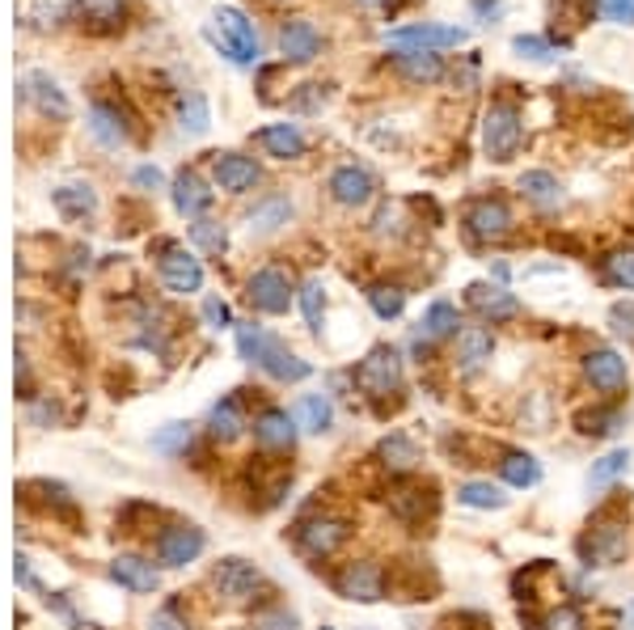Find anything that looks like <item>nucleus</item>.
<instances>
[{
  "label": "nucleus",
  "instance_id": "nucleus-53",
  "mask_svg": "<svg viewBox=\"0 0 634 630\" xmlns=\"http://www.w3.org/2000/svg\"><path fill=\"white\" fill-rule=\"evenodd\" d=\"M131 178H136V187H144V190H157L161 187V170H157V165H140Z\"/></svg>",
  "mask_w": 634,
  "mask_h": 630
},
{
  "label": "nucleus",
  "instance_id": "nucleus-9",
  "mask_svg": "<svg viewBox=\"0 0 634 630\" xmlns=\"http://www.w3.org/2000/svg\"><path fill=\"white\" fill-rule=\"evenodd\" d=\"M436 508H441V495H436L432 482H398V487L389 491V512H394L402 525H423V521H432Z\"/></svg>",
  "mask_w": 634,
  "mask_h": 630
},
{
  "label": "nucleus",
  "instance_id": "nucleus-2",
  "mask_svg": "<svg viewBox=\"0 0 634 630\" xmlns=\"http://www.w3.org/2000/svg\"><path fill=\"white\" fill-rule=\"evenodd\" d=\"M208 38H212V47H221V56H228L233 63L258 60V31H254L250 18H246L242 9H233V4H221V9L212 13Z\"/></svg>",
  "mask_w": 634,
  "mask_h": 630
},
{
  "label": "nucleus",
  "instance_id": "nucleus-10",
  "mask_svg": "<svg viewBox=\"0 0 634 630\" xmlns=\"http://www.w3.org/2000/svg\"><path fill=\"white\" fill-rule=\"evenodd\" d=\"M466 233L474 237V242H504L507 233H512V212H507L504 199H474L470 208H466Z\"/></svg>",
  "mask_w": 634,
  "mask_h": 630
},
{
  "label": "nucleus",
  "instance_id": "nucleus-25",
  "mask_svg": "<svg viewBox=\"0 0 634 630\" xmlns=\"http://www.w3.org/2000/svg\"><path fill=\"white\" fill-rule=\"evenodd\" d=\"M110 580L124 584L127 593H153V588H157V571H153V563H144V559H136V555H119V559L110 563Z\"/></svg>",
  "mask_w": 634,
  "mask_h": 630
},
{
  "label": "nucleus",
  "instance_id": "nucleus-24",
  "mask_svg": "<svg viewBox=\"0 0 634 630\" xmlns=\"http://www.w3.org/2000/svg\"><path fill=\"white\" fill-rule=\"evenodd\" d=\"M258 144H262L271 158H280V161L305 158V136H301V127H296V124L262 127V131H258Z\"/></svg>",
  "mask_w": 634,
  "mask_h": 630
},
{
  "label": "nucleus",
  "instance_id": "nucleus-1",
  "mask_svg": "<svg viewBox=\"0 0 634 630\" xmlns=\"http://www.w3.org/2000/svg\"><path fill=\"white\" fill-rule=\"evenodd\" d=\"M237 347L242 355L258 364L262 373H271L275 381H305L309 377V364L301 355H292L275 335H267L262 326H237Z\"/></svg>",
  "mask_w": 634,
  "mask_h": 630
},
{
  "label": "nucleus",
  "instance_id": "nucleus-54",
  "mask_svg": "<svg viewBox=\"0 0 634 630\" xmlns=\"http://www.w3.org/2000/svg\"><path fill=\"white\" fill-rule=\"evenodd\" d=\"M149 630H187V622H178V618H174L169 609H161V614H153Z\"/></svg>",
  "mask_w": 634,
  "mask_h": 630
},
{
  "label": "nucleus",
  "instance_id": "nucleus-21",
  "mask_svg": "<svg viewBox=\"0 0 634 630\" xmlns=\"http://www.w3.org/2000/svg\"><path fill=\"white\" fill-rule=\"evenodd\" d=\"M516 187H520V195H525L533 208H541V212L563 208V183H559L550 170H525Z\"/></svg>",
  "mask_w": 634,
  "mask_h": 630
},
{
  "label": "nucleus",
  "instance_id": "nucleus-40",
  "mask_svg": "<svg viewBox=\"0 0 634 630\" xmlns=\"http://www.w3.org/2000/svg\"><path fill=\"white\" fill-rule=\"evenodd\" d=\"M368 305H373V314L389 322V317H398L407 310V292L398 284H373L368 288Z\"/></svg>",
  "mask_w": 634,
  "mask_h": 630
},
{
  "label": "nucleus",
  "instance_id": "nucleus-38",
  "mask_svg": "<svg viewBox=\"0 0 634 630\" xmlns=\"http://www.w3.org/2000/svg\"><path fill=\"white\" fill-rule=\"evenodd\" d=\"M601 280L613 288H626L634 292V246L631 250H613L609 258L601 262Z\"/></svg>",
  "mask_w": 634,
  "mask_h": 630
},
{
  "label": "nucleus",
  "instance_id": "nucleus-49",
  "mask_svg": "<svg viewBox=\"0 0 634 630\" xmlns=\"http://www.w3.org/2000/svg\"><path fill=\"white\" fill-rule=\"evenodd\" d=\"M72 4H81V0H34V18H38L43 26H47V22L56 26L60 18H68V9H72Z\"/></svg>",
  "mask_w": 634,
  "mask_h": 630
},
{
  "label": "nucleus",
  "instance_id": "nucleus-29",
  "mask_svg": "<svg viewBox=\"0 0 634 630\" xmlns=\"http://www.w3.org/2000/svg\"><path fill=\"white\" fill-rule=\"evenodd\" d=\"M51 199H56V208L68 221H85V217H94L97 208V195L90 183H63V187L51 190Z\"/></svg>",
  "mask_w": 634,
  "mask_h": 630
},
{
  "label": "nucleus",
  "instance_id": "nucleus-45",
  "mask_svg": "<svg viewBox=\"0 0 634 630\" xmlns=\"http://www.w3.org/2000/svg\"><path fill=\"white\" fill-rule=\"evenodd\" d=\"M187 444H190V423H165L157 436H153V448L157 453H169V457L183 453Z\"/></svg>",
  "mask_w": 634,
  "mask_h": 630
},
{
  "label": "nucleus",
  "instance_id": "nucleus-17",
  "mask_svg": "<svg viewBox=\"0 0 634 630\" xmlns=\"http://www.w3.org/2000/svg\"><path fill=\"white\" fill-rule=\"evenodd\" d=\"M199 550H203V534L190 529V525L165 529L157 537V563H165V568H187V563L199 559Z\"/></svg>",
  "mask_w": 634,
  "mask_h": 630
},
{
  "label": "nucleus",
  "instance_id": "nucleus-11",
  "mask_svg": "<svg viewBox=\"0 0 634 630\" xmlns=\"http://www.w3.org/2000/svg\"><path fill=\"white\" fill-rule=\"evenodd\" d=\"M157 271H161V284L169 288V292H178V296L203 288V267H199V258L190 250H183V246H165Z\"/></svg>",
  "mask_w": 634,
  "mask_h": 630
},
{
  "label": "nucleus",
  "instance_id": "nucleus-20",
  "mask_svg": "<svg viewBox=\"0 0 634 630\" xmlns=\"http://www.w3.org/2000/svg\"><path fill=\"white\" fill-rule=\"evenodd\" d=\"M212 199H216L212 187H208L195 170H183V174L174 178V208H178L183 217H195V221H199V217L212 208Z\"/></svg>",
  "mask_w": 634,
  "mask_h": 630
},
{
  "label": "nucleus",
  "instance_id": "nucleus-44",
  "mask_svg": "<svg viewBox=\"0 0 634 630\" xmlns=\"http://www.w3.org/2000/svg\"><path fill=\"white\" fill-rule=\"evenodd\" d=\"M190 242H195V246H203L208 254H224V246H228L224 224H216V221H195L190 224Z\"/></svg>",
  "mask_w": 634,
  "mask_h": 630
},
{
  "label": "nucleus",
  "instance_id": "nucleus-23",
  "mask_svg": "<svg viewBox=\"0 0 634 630\" xmlns=\"http://www.w3.org/2000/svg\"><path fill=\"white\" fill-rule=\"evenodd\" d=\"M212 170H216V187L228 190V195H246L258 183V165L242 153H221Z\"/></svg>",
  "mask_w": 634,
  "mask_h": 630
},
{
  "label": "nucleus",
  "instance_id": "nucleus-12",
  "mask_svg": "<svg viewBox=\"0 0 634 630\" xmlns=\"http://www.w3.org/2000/svg\"><path fill=\"white\" fill-rule=\"evenodd\" d=\"M246 296H250L254 310H262V314H287V305H292V284H287L284 271L262 267V271H254L250 276Z\"/></svg>",
  "mask_w": 634,
  "mask_h": 630
},
{
  "label": "nucleus",
  "instance_id": "nucleus-46",
  "mask_svg": "<svg viewBox=\"0 0 634 630\" xmlns=\"http://www.w3.org/2000/svg\"><path fill=\"white\" fill-rule=\"evenodd\" d=\"M512 51H516L520 60H538V63L554 60V47H550L545 38H538V34H516V38H512Z\"/></svg>",
  "mask_w": 634,
  "mask_h": 630
},
{
  "label": "nucleus",
  "instance_id": "nucleus-36",
  "mask_svg": "<svg viewBox=\"0 0 634 630\" xmlns=\"http://www.w3.org/2000/svg\"><path fill=\"white\" fill-rule=\"evenodd\" d=\"M208 423H212V436H216V441H237V436L246 432V419H242L237 398H224V402H216Z\"/></svg>",
  "mask_w": 634,
  "mask_h": 630
},
{
  "label": "nucleus",
  "instance_id": "nucleus-35",
  "mask_svg": "<svg viewBox=\"0 0 634 630\" xmlns=\"http://www.w3.org/2000/svg\"><path fill=\"white\" fill-rule=\"evenodd\" d=\"M500 474H504L507 487H538V482H541L538 457H529V453H504V462H500Z\"/></svg>",
  "mask_w": 634,
  "mask_h": 630
},
{
  "label": "nucleus",
  "instance_id": "nucleus-48",
  "mask_svg": "<svg viewBox=\"0 0 634 630\" xmlns=\"http://www.w3.org/2000/svg\"><path fill=\"white\" fill-rule=\"evenodd\" d=\"M609 326H613L626 343H634V301H618V305L609 310Z\"/></svg>",
  "mask_w": 634,
  "mask_h": 630
},
{
  "label": "nucleus",
  "instance_id": "nucleus-43",
  "mask_svg": "<svg viewBox=\"0 0 634 630\" xmlns=\"http://www.w3.org/2000/svg\"><path fill=\"white\" fill-rule=\"evenodd\" d=\"M301 310H305V322L314 330H321V317H326V288H321V280H305L301 284Z\"/></svg>",
  "mask_w": 634,
  "mask_h": 630
},
{
  "label": "nucleus",
  "instance_id": "nucleus-52",
  "mask_svg": "<svg viewBox=\"0 0 634 630\" xmlns=\"http://www.w3.org/2000/svg\"><path fill=\"white\" fill-rule=\"evenodd\" d=\"M203 322H208L212 330H224V326H233V314H228V305H224L221 296H208V301H203Z\"/></svg>",
  "mask_w": 634,
  "mask_h": 630
},
{
  "label": "nucleus",
  "instance_id": "nucleus-42",
  "mask_svg": "<svg viewBox=\"0 0 634 630\" xmlns=\"http://www.w3.org/2000/svg\"><path fill=\"white\" fill-rule=\"evenodd\" d=\"M626 470H631V448H613V453H604L601 462L592 466V474H588V487H604V482L622 478Z\"/></svg>",
  "mask_w": 634,
  "mask_h": 630
},
{
  "label": "nucleus",
  "instance_id": "nucleus-13",
  "mask_svg": "<svg viewBox=\"0 0 634 630\" xmlns=\"http://www.w3.org/2000/svg\"><path fill=\"white\" fill-rule=\"evenodd\" d=\"M330 195H334V203H343V208H364V203L377 195V178H373L364 165H339V170L330 174Z\"/></svg>",
  "mask_w": 634,
  "mask_h": 630
},
{
  "label": "nucleus",
  "instance_id": "nucleus-16",
  "mask_svg": "<svg viewBox=\"0 0 634 630\" xmlns=\"http://www.w3.org/2000/svg\"><path fill=\"white\" fill-rule=\"evenodd\" d=\"M212 584L221 588V597L246 600V597H254V588L262 584V575H258V568L246 563V559H221L216 571H212Z\"/></svg>",
  "mask_w": 634,
  "mask_h": 630
},
{
  "label": "nucleus",
  "instance_id": "nucleus-19",
  "mask_svg": "<svg viewBox=\"0 0 634 630\" xmlns=\"http://www.w3.org/2000/svg\"><path fill=\"white\" fill-rule=\"evenodd\" d=\"M491 351H495V339H491L486 326H466V330H457V364H461L466 377H474L478 369H486Z\"/></svg>",
  "mask_w": 634,
  "mask_h": 630
},
{
  "label": "nucleus",
  "instance_id": "nucleus-32",
  "mask_svg": "<svg viewBox=\"0 0 634 630\" xmlns=\"http://www.w3.org/2000/svg\"><path fill=\"white\" fill-rule=\"evenodd\" d=\"M26 90H31L34 106H38L43 115H51V119H68V97H63V90L47 77V72H31V77H26Z\"/></svg>",
  "mask_w": 634,
  "mask_h": 630
},
{
  "label": "nucleus",
  "instance_id": "nucleus-55",
  "mask_svg": "<svg viewBox=\"0 0 634 630\" xmlns=\"http://www.w3.org/2000/svg\"><path fill=\"white\" fill-rule=\"evenodd\" d=\"M364 4H377V9H385V4H389V0H364Z\"/></svg>",
  "mask_w": 634,
  "mask_h": 630
},
{
  "label": "nucleus",
  "instance_id": "nucleus-27",
  "mask_svg": "<svg viewBox=\"0 0 634 630\" xmlns=\"http://www.w3.org/2000/svg\"><path fill=\"white\" fill-rule=\"evenodd\" d=\"M90 131H94V140H102L106 149H119V144H127V119L110 106V102H94L90 106Z\"/></svg>",
  "mask_w": 634,
  "mask_h": 630
},
{
  "label": "nucleus",
  "instance_id": "nucleus-34",
  "mask_svg": "<svg viewBox=\"0 0 634 630\" xmlns=\"http://www.w3.org/2000/svg\"><path fill=\"white\" fill-rule=\"evenodd\" d=\"M575 428L584 436H618L626 428V415L618 407H597V410H579L575 415Z\"/></svg>",
  "mask_w": 634,
  "mask_h": 630
},
{
  "label": "nucleus",
  "instance_id": "nucleus-33",
  "mask_svg": "<svg viewBox=\"0 0 634 630\" xmlns=\"http://www.w3.org/2000/svg\"><path fill=\"white\" fill-rule=\"evenodd\" d=\"M292 419H296V428H305V432H330L334 407H330L326 394H305V398L292 407Z\"/></svg>",
  "mask_w": 634,
  "mask_h": 630
},
{
  "label": "nucleus",
  "instance_id": "nucleus-39",
  "mask_svg": "<svg viewBox=\"0 0 634 630\" xmlns=\"http://www.w3.org/2000/svg\"><path fill=\"white\" fill-rule=\"evenodd\" d=\"M457 500L466 508H482V512H500L507 504V495L495 487V482H466L461 491H457Z\"/></svg>",
  "mask_w": 634,
  "mask_h": 630
},
{
  "label": "nucleus",
  "instance_id": "nucleus-14",
  "mask_svg": "<svg viewBox=\"0 0 634 630\" xmlns=\"http://www.w3.org/2000/svg\"><path fill=\"white\" fill-rule=\"evenodd\" d=\"M584 377L592 381V389H601V394H618V389H626L631 373H626V360L613 347H597L584 360Z\"/></svg>",
  "mask_w": 634,
  "mask_h": 630
},
{
  "label": "nucleus",
  "instance_id": "nucleus-28",
  "mask_svg": "<svg viewBox=\"0 0 634 630\" xmlns=\"http://www.w3.org/2000/svg\"><path fill=\"white\" fill-rule=\"evenodd\" d=\"M254 436L267 448H292L296 441V419L287 410H262V419L254 423Z\"/></svg>",
  "mask_w": 634,
  "mask_h": 630
},
{
  "label": "nucleus",
  "instance_id": "nucleus-22",
  "mask_svg": "<svg viewBox=\"0 0 634 630\" xmlns=\"http://www.w3.org/2000/svg\"><path fill=\"white\" fill-rule=\"evenodd\" d=\"M127 4L131 0H81L77 13H81V26L94 34H110L127 22Z\"/></svg>",
  "mask_w": 634,
  "mask_h": 630
},
{
  "label": "nucleus",
  "instance_id": "nucleus-15",
  "mask_svg": "<svg viewBox=\"0 0 634 630\" xmlns=\"http://www.w3.org/2000/svg\"><path fill=\"white\" fill-rule=\"evenodd\" d=\"M466 305L486 322H507V317L520 314V301L500 284H470L466 288Z\"/></svg>",
  "mask_w": 634,
  "mask_h": 630
},
{
  "label": "nucleus",
  "instance_id": "nucleus-37",
  "mask_svg": "<svg viewBox=\"0 0 634 630\" xmlns=\"http://www.w3.org/2000/svg\"><path fill=\"white\" fill-rule=\"evenodd\" d=\"M457 326H461V317H457V310L448 301L427 305V314H423V335L427 339H448V335H457Z\"/></svg>",
  "mask_w": 634,
  "mask_h": 630
},
{
  "label": "nucleus",
  "instance_id": "nucleus-8",
  "mask_svg": "<svg viewBox=\"0 0 634 630\" xmlns=\"http://www.w3.org/2000/svg\"><path fill=\"white\" fill-rule=\"evenodd\" d=\"M385 571L373 563V559H360V563H348V568L334 575V593L348 600H360V605H377L385 600Z\"/></svg>",
  "mask_w": 634,
  "mask_h": 630
},
{
  "label": "nucleus",
  "instance_id": "nucleus-50",
  "mask_svg": "<svg viewBox=\"0 0 634 630\" xmlns=\"http://www.w3.org/2000/svg\"><path fill=\"white\" fill-rule=\"evenodd\" d=\"M254 630H301V627H296V614H287V609H267V614L254 618Z\"/></svg>",
  "mask_w": 634,
  "mask_h": 630
},
{
  "label": "nucleus",
  "instance_id": "nucleus-47",
  "mask_svg": "<svg viewBox=\"0 0 634 630\" xmlns=\"http://www.w3.org/2000/svg\"><path fill=\"white\" fill-rule=\"evenodd\" d=\"M538 630H584V614L575 605H559L538 622Z\"/></svg>",
  "mask_w": 634,
  "mask_h": 630
},
{
  "label": "nucleus",
  "instance_id": "nucleus-30",
  "mask_svg": "<svg viewBox=\"0 0 634 630\" xmlns=\"http://www.w3.org/2000/svg\"><path fill=\"white\" fill-rule=\"evenodd\" d=\"M292 221V203H287V195H267V199H258L250 208V233H275V229H284Z\"/></svg>",
  "mask_w": 634,
  "mask_h": 630
},
{
  "label": "nucleus",
  "instance_id": "nucleus-18",
  "mask_svg": "<svg viewBox=\"0 0 634 630\" xmlns=\"http://www.w3.org/2000/svg\"><path fill=\"white\" fill-rule=\"evenodd\" d=\"M280 51H284V60H292V63H309V60H317V51H321V34L314 31V22L292 18V22L280 26Z\"/></svg>",
  "mask_w": 634,
  "mask_h": 630
},
{
  "label": "nucleus",
  "instance_id": "nucleus-31",
  "mask_svg": "<svg viewBox=\"0 0 634 630\" xmlns=\"http://www.w3.org/2000/svg\"><path fill=\"white\" fill-rule=\"evenodd\" d=\"M394 60H398V72L414 85H432L444 77V60L436 51H398Z\"/></svg>",
  "mask_w": 634,
  "mask_h": 630
},
{
  "label": "nucleus",
  "instance_id": "nucleus-6",
  "mask_svg": "<svg viewBox=\"0 0 634 630\" xmlns=\"http://www.w3.org/2000/svg\"><path fill=\"white\" fill-rule=\"evenodd\" d=\"M348 537H351V525L343 516H309V521L296 525L292 541H296V550L305 559H330Z\"/></svg>",
  "mask_w": 634,
  "mask_h": 630
},
{
  "label": "nucleus",
  "instance_id": "nucleus-5",
  "mask_svg": "<svg viewBox=\"0 0 634 630\" xmlns=\"http://www.w3.org/2000/svg\"><path fill=\"white\" fill-rule=\"evenodd\" d=\"M631 550V534H626V521H597L588 534L579 537V559L588 568H613L622 563Z\"/></svg>",
  "mask_w": 634,
  "mask_h": 630
},
{
  "label": "nucleus",
  "instance_id": "nucleus-41",
  "mask_svg": "<svg viewBox=\"0 0 634 630\" xmlns=\"http://www.w3.org/2000/svg\"><path fill=\"white\" fill-rule=\"evenodd\" d=\"M178 119H183V131L190 136H203L212 127V110H208V97L203 94H187L183 106H178Z\"/></svg>",
  "mask_w": 634,
  "mask_h": 630
},
{
  "label": "nucleus",
  "instance_id": "nucleus-51",
  "mask_svg": "<svg viewBox=\"0 0 634 630\" xmlns=\"http://www.w3.org/2000/svg\"><path fill=\"white\" fill-rule=\"evenodd\" d=\"M601 13L618 26H634V0H597Z\"/></svg>",
  "mask_w": 634,
  "mask_h": 630
},
{
  "label": "nucleus",
  "instance_id": "nucleus-4",
  "mask_svg": "<svg viewBox=\"0 0 634 630\" xmlns=\"http://www.w3.org/2000/svg\"><path fill=\"white\" fill-rule=\"evenodd\" d=\"M520 140H525L520 110L512 102H491V110L482 119V149H486V158L507 165V161L520 153Z\"/></svg>",
  "mask_w": 634,
  "mask_h": 630
},
{
  "label": "nucleus",
  "instance_id": "nucleus-3",
  "mask_svg": "<svg viewBox=\"0 0 634 630\" xmlns=\"http://www.w3.org/2000/svg\"><path fill=\"white\" fill-rule=\"evenodd\" d=\"M355 385L377 402V410H385V398L402 389V351L398 347H373L355 369Z\"/></svg>",
  "mask_w": 634,
  "mask_h": 630
},
{
  "label": "nucleus",
  "instance_id": "nucleus-7",
  "mask_svg": "<svg viewBox=\"0 0 634 630\" xmlns=\"http://www.w3.org/2000/svg\"><path fill=\"white\" fill-rule=\"evenodd\" d=\"M389 47L398 51H444V47H461L466 31L457 26H432V22H411V26H398V31L385 34Z\"/></svg>",
  "mask_w": 634,
  "mask_h": 630
},
{
  "label": "nucleus",
  "instance_id": "nucleus-56",
  "mask_svg": "<svg viewBox=\"0 0 634 630\" xmlns=\"http://www.w3.org/2000/svg\"><path fill=\"white\" fill-rule=\"evenodd\" d=\"M321 630H330V627H321Z\"/></svg>",
  "mask_w": 634,
  "mask_h": 630
},
{
  "label": "nucleus",
  "instance_id": "nucleus-26",
  "mask_svg": "<svg viewBox=\"0 0 634 630\" xmlns=\"http://www.w3.org/2000/svg\"><path fill=\"white\" fill-rule=\"evenodd\" d=\"M377 457L389 474H411L414 466L423 462V457H419V444H414L411 436H402V432H389V436L377 444Z\"/></svg>",
  "mask_w": 634,
  "mask_h": 630
}]
</instances>
